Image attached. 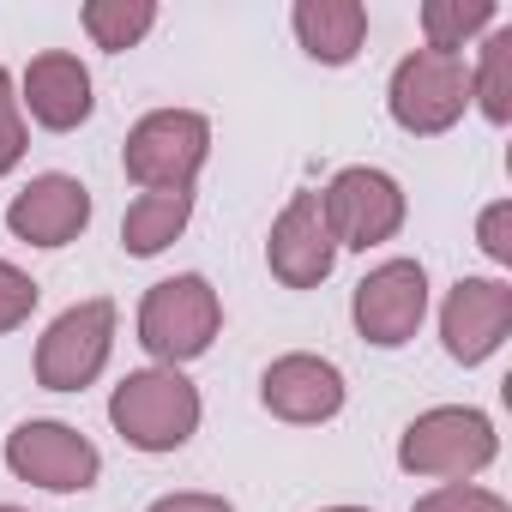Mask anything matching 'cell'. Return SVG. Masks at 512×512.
I'll list each match as a JSON object with an SVG mask.
<instances>
[{"label": "cell", "instance_id": "1", "mask_svg": "<svg viewBox=\"0 0 512 512\" xmlns=\"http://www.w3.org/2000/svg\"><path fill=\"white\" fill-rule=\"evenodd\" d=\"M109 422L139 452H175L199 428V392L181 368H139L109 392Z\"/></svg>", "mask_w": 512, "mask_h": 512}, {"label": "cell", "instance_id": "2", "mask_svg": "<svg viewBox=\"0 0 512 512\" xmlns=\"http://www.w3.org/2000/svg\"><path fill=\"white\" fill-rule=\"evenodd\" d=\"M217 326H223V302H217V290H211L199 272L163 278V284H151L145 302H139V344H145L163 368H181V362L205 356L211 338H217Z\"/></svg>", "mask_w": 512, "mask_h": 512}, {"label": "cell", "instance_id": "3", "mask_svg": "<svg viewBox=\"0 0 512 512\" xmlns=\"http://www.w3.org/2000/svg\"><path fill=\"white\" fill-rule=\"evenodd\" d=\"M205 157H211V121L193 109H151L121 145V163L145 193H193Z\"/></svg>", "mask_w": 512, "mask_h": 512}, {"label": "cell", "instance_id": "4", "mask_svg": "<svg viewBox=\"0 0 512 512\" xmlns=\"http://www.w3.org/2000/svg\"><path fill=\"white\" fill-rule=\"evenodd\" d=\"M500 452V434L482 410L470 404H440V410H422L404 440H398V464L410 476H446V482H464L476 470H488Z\"/></svg>", "mask_w": 512, "mask_h": 512}, {"label": "cell", "instance_id": "5", "mask_svg": "<svg viewBox=\"0 0 512 512\" xmlns=\"http://www.w3.org/2000/svg\"><path fill=\"white\" fill-rule=\"evenodd\" d=\"M386 103H392V121L404 133H416V139L458 127V115L470 103V67H464V55H440V49L404 55L398 73H392V85H386Z\"/></svg>", "mask_w": 512, "mask_h": 512}, {"label": "cell", "instance_id": "6", "mask_svg": "<svg viewBox=\"0 0 512 512\" xmlns=\"http://www.w3.org/2000/svg\"><path fill=\"white\" fill-rule=\"evenodd\" d=\"M115 350V302H79L37 338V386L49 392H85Z\"/></svg>", "mask_w": 512, "mask_h": 512}, {"label": "cell", "instance_id": "7", "mask_svg": "<svg viewBox=\"0 0 512 512\" xmlns=\"http://www.w3.org/2000/svg\"><path fill=\"white\" fill-rule=\"evenodd\" d=\"M320 205H326V223H332L338 247L368 253V247H380V241H392L404 229V187L386 169H368V163L338 169L332 187L320 193Z\"/></svg>", "mask_w": 512, "mask_h": 512}, {"label": "cell", "instance_id": "8", "mask_svg": "<svg viewBox=\"0 0 512 512\" xmlns=\"http://www.w3.org/2000/svg\"><path fill=\"white\" fill-rule=\"evenodd\" d=\"M350 314H356V332L380 350H398L422 332V314H428V272L416 260H386L374 266L356 296H350Z\"/></svg>", "mask_w": 512, "mask_h": 512}, {"label": "cell", "instance_id": "9", "mask_svg": "<svg viewBox=\"0 0 512 512\" xmlns=\"http://www.w3.org/2000/svg\"><path fill=\"white\" fill-rule=\"evenodd\" d=\"M7 470L19 482H37L49 494H73V488H91L97 470H103V452L67 428V422H19L7 434Z\"/></svg>", "mask_w": 512, "mask_h": 512}, {"label": "cell", "instance_id": "10", "mask_svg": "<svg viewBox=\"0 0 512 512\" xmlns=\"http://www.w3.org/2000/svg\"><path fill=\"white\" fill-rule=\"evenodd\" d=\"M266 266L284 290H314L332 278L338 266V241H332V223H326V205L320 193H296L278 223H272V241H266Z\"/></svg>", "mask_w": 512, "mask_h": 512}, {"label": "cell", "instance_id": "11", "mask_svg": "<svg viewBox=\"0 0 512 512\" xmlns=\"http://www.w3.org/2000/svg\"><path fill=\"white\" fill-rule=\"evenodd\" d=\"M512 332V290L500 278H458L446 290V308H440V338H446V356L476 368L488 362Z\"/></svg>", "mask_w": 512, "mask_h": 512}, {"label": "cell", "instance_id": "12", "mask_svg": "<svg viewBox=\"0 0 512 512\" xmlns=\"http://www.w3.org/2000/svg\"><path fill=\"white\" fill-rule=\"evenodd\" d=\"M260 398H266V410L284 416V422H302V428H308V422H332V416L344 410V374H338L326 356L296 350V356H278V362L266 368Z\"/></svg>", "mask_w": 512, "mask_h": 512}, {"label": "cell", "instance_id": "13", "mask_svg": "<svg viewBox=\"0 0 512 512\" xmlns=\"http://www.w3.org/2000/svg\"><path fill=\"white\" fill-rule=\"evenodd\" d=\"M85 223H91V187L73 175H37L7 205V229L31 247H67Z\"/></svg>", "mask_w": 512, "mask_h": 512}, {"label": "cell", "instance_id": "14", "mask_svg": "<svg viewBox=\"0 0 512 512\" xmlns=\"http://www.w3.org/2000/svg\"><path fill=\"white\" fill-rule=\"evenodd\" d=\"M19 103H31V121L37 127H49V133H73L79 121H91V73H85V61L79 55H67V49H49V55H37L31 67H25V97Z\"/></svg>", "mask_w": 512, "mask_h": 512}, {"label": "cell", "instance_id": "15", "mask_svg": "<svg viewBox=\"0 0 512 512\" xmlns=\"http://www.w3.org/2000/svg\"><path fill=\"white\" fill-rule=\"evenodd\" d=\"M290 25H296L302 49L320 67H350L368 43V7L362 0H296Z\"/></svg>", "mask_w": 512, "mask_h": 512}, {"label": "cell", "instance_id": "16", "mask_svg": "<svg viewBox=\"0 0 512 512\" xmlns=\"http://www.w3.org/2000/svg\"><path fill=\"white\" fill-rule=\"evenodd\" d=\"M187 217H193V193H139L121 217V247L133 260H151L187 229Z\"/></svg>", "mask_w": 512, "mask_h": 512}, {"label": "cell", "instance_id": "17", "mask_svg": "<svg viewBox=\"0 0 512 512\" xmlns=\"http://www.w3.org/2000/svg\"><path fill=\"white\" fill-rule=\"evenodd\" d=\"M488 25H494V0H428V7H422V37L440 55H458Z\"/></svg>", "mask_w": 512, "mask_h": 512}, {"label": "cell", "instance_id": "18", "mask_svg": "<svg viewBox=\"0 0 512 512\" xmlns=\"http://www.w3.org/2000/svg\"><path fill=\"white\" fill-rule=\"evenodd\" d=\"M79 19H85V31H91L97 49L121 55V49H133L157 25V7H151V0H91Z\"/></svg>", "mask_w": 512, "mask_h": 512}, {"label": "cell", "instance_id": "19", "mask_svg": "<svg viewBox=\"0 0 512 512\" xmlns=\"http://www.w3.org/2000/svg\"><path fill=\"white\" fill-rule=\"evenodd\" d=\"M470 97L482 103V115H488L494 127L512 121V31H494V37L482 43V61H476V73H470Z\"/></svg>", "mask_w": 512, "mask_h": 512}, {"label": "cell", "instance_id": "20", "mask_svg": "<svg viewBox=\"0 0 512 512\" xmlns=\"http://www.w3.org/2000/svg\"><path fill=\"white\" fill-rule=\"evenodd\" d=\"M25 157V109H19V85L0 67V175H13Z\"/></svg>", "mask_w": 512, "mask_h": 512}, {"label": "cell", "instance_id": "21", "mask_svg": "<svg viewBox=\"0 0 512 512\" xmlns=\"http://www.w3.org/2000/svg\"><path fill=\"white\" fill-rule=\"evenodd\" d=\"M410 512H506V500L494 488H476V482H440L434 494H422Z\"/></svg>", "mask_w": 512, "mask_h": 512}, {"label": "cell", "instance_id": "22", "mask_svg": "<svg viewBox=\"0 0 512 512\" xmlns=\"http://www.w3.org/2000/svg\"><path fill=\"white\" fill-rule=\"evenodd\" d=\"M37 284L19 272V266H7V260H0V332H19L25 320H31V308H37Z\"/></svg>", "mask_w": 512, "mask_h": 512}, {"label": "cell", "instance_id": "23", "mask_svg": "<svg viewBox=\"0 0 512 512\" xmlns=\"http://www.w3.org/2000/svg\"><path fill=\"white\" fill-rule=\"evenodd\" d=\"M476 235H482V253H488L494 266H512V205H506V199H494V205L482 211Z\"/></svg>", "mask_w": 512, "mask_h": 512}, {"label": "cell", "instance_id": "24", "mask_svg": "<svg viewBox=\"0 0 512 512\" xmlns=\"http://www.w3.org/2000/svg\"><path fill=\"white\" fill-rule=\"evenodd\" d=\"M145 512H235L223 494H163V500H151Z\"/></svg>", "mask_w": 512, "mask_h": 512}, {"label": "cell", "instance_id": "25", "mask_svg": "<svg viewBox=\"0 0 512 512\" xmlns=\"http://www.w3.org/2000/svg\"><path fill=\"white\" fill-rule=\"evenodd\" d=\"M326 512H368V506H326Z\"/></svg>", "mask_w": 512, "mask_h": 512}, {"label": "cell", "instance_id": "26", "mask_svg": "<svg viewBox=\"0 0 512 512\" xmlns=\"http://www.w3.org/2000/svg\"><path fill=\"white\" fill-rule=\"evenodd\" d=\"M0 512H25V506H0Z\"/></svg>", "mask_w": 512, "mask_h": 512}]
</instances>
